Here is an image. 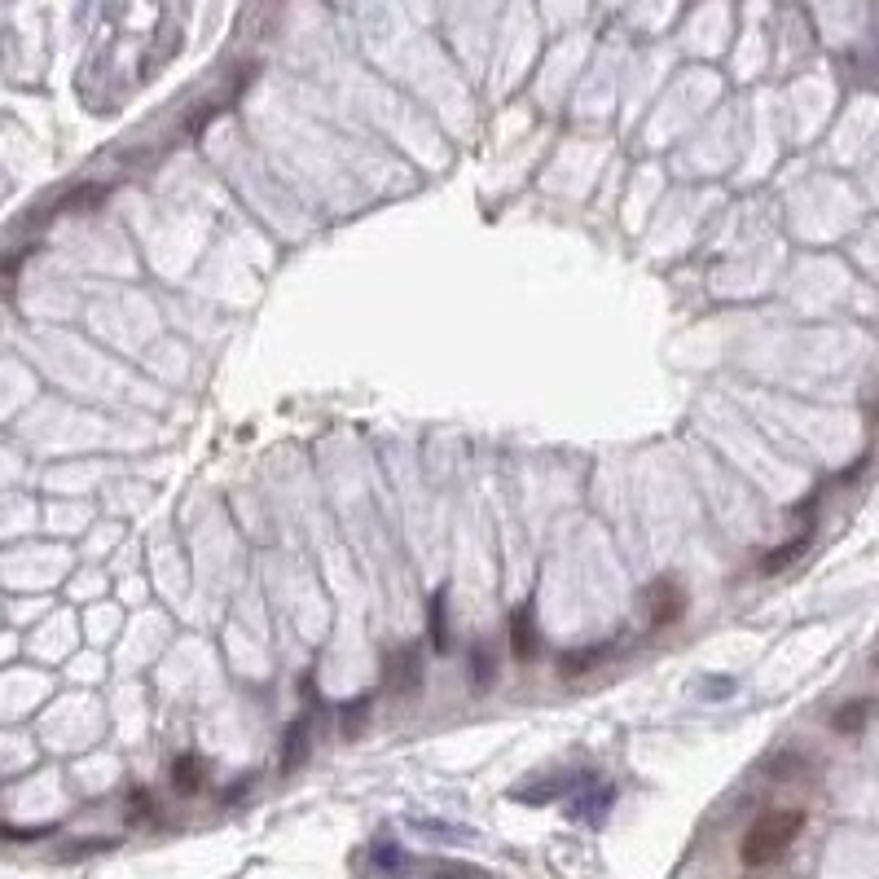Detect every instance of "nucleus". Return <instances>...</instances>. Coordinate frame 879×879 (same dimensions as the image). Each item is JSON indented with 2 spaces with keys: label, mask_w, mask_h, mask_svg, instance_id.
<instances>
[{
  "label": "nucleus",
  "mask_w": 879,
  "mask_h": 879,
  "mask_svg": "<svg viewBox=\"0 0 879 879\" xmlns=\"http://www.w3.org/2000/svg\"><path fill=\"white\" fill-rule=\"evenodd\" d=\"M800 831H805V814H800V809H770V814L756 818L748 827V836H743V844H739L743 862L748 866L778 862L796 844Z\"/></svg>",
  "instance_id": "obj_1"
},
{
  "label": "nucleus",
  "mask_w": 879,
  "mask_h": 879,
  "mask_svg": "<svg viewBox=\"0 0 879 879\" xmlns=\"http://www.w3.org/2000/svg\"><path fill=\"white\" fill-rule=\"evenodd\" d=\"M682 611H686V594L673 581H660L651 589V620H655V629L677 625V620H682Z\"/></svg>",
  "instance_id": "obj_2"
},
{
  "label": "nucleus",
  "mask_w": 879,
  "mask_h": 879,
  "mask_svg": "<svg viewBox=\"0 0 879 879\" xmlns=\"http://www.w3.org/2000/svg\"><path fill=\"white\" fill-rule=\"evenodd\" d=\"M537 642H541L537 620H532L528 607H519L515 616H510V651H515V660H537V651H541Z\"/></svg>",
  "instance_id": "obj_3"
},
{
  "label": "nucleus",
  "mask_w": 879,
  "mask_h": 879,
  "mask_svg": "<svg viewBox=\"0 0 879 879\" xmlns=\"http://www.w3.org/2000/svg\"><path fill=\"white\" fill-rule=\"evenodd\" d=\"M203 778H207V765L198 761L194 752H189V756H176V765H172V783H176V792L194 796L198 787H203Z\"/></svg>",
  "instance_id": "obj_4"
},
{
  "label": "nucleus",
  "mask_w": 879,
  "mask_h": 879,
  "mask_svg": "<svg viewBox=\"0 0 879 879\" xmlns=\"http://www.w3.org/2000/svg\"><path fill=\"white\" fill-rule=\"evenodd\" d=\"M866 717H871V699H858V704L840 708V712H836V721H831V726H836L840 734H858V730L866 726Z\"/></svg>",
  "instance_id": "obj_5"
},
{
  "label": "nucleus",
  "mask_w": 879,
  "mask_h": 879,
  "mask_svg": "<svg viewBox=\"0 0 879 879\" xmlns=\"http://www.w3.org/2000/svg\"><path fill=\"white\" fill-rule=\"evenodd\" d=\"M471 673H475V686H493L497 664H493V655H488V647H475V651H471Z\"/></svg>",
  "instance_id": "obj_6"
},
{
  "label": "nucleus",
  "mask_w": 879,
  "mask_h": 879,
  "mask_svg": "<svg viewBox=\"0 0 879 879\" xmlns=\"http://www.w3.org/2000/svg\"><path fill=\"white\" fill-rule=\"evenodd\" d=\"M431 647L436 651H444L449 647V620H444V594H436V607H431Z\"/></svg>",
  "instance_id": "obj_7"
},
{
  "label": "nucleus",
  "mask_w": 879,
  "mask_h": 879,
  "mask_svg": "<svg viewBox=\"0 0 879 879\" xmlns=\"http://www.w3.org/2000/svg\"><path fill=\"white\" fill-rule=\"evenodd\" d=\"M805 545H809V537H800V541H792V545H783V550H778V554H770V559L761 563V567H765V576H774V572H778V567H783V563H792L796 554L805 550Z\"/></svg>",
  "instance_id": "obj_8"
},
{
  "label": "nucleus",
  "mask_w": 879,
  "mask_h": 879,
  "mask_svg": "<svg viewBox=\"0 0 879 879\" xmlns=\"http://www.w3.org/2000/svg\"><path fill=\"white\" fill-rule=\"evenodd\" d=\"M436 879H493V875H484L480 866H466V862H444L436 866Z\"/></svg>",
  "instance_id": "obj_9"
}]
</instances>
